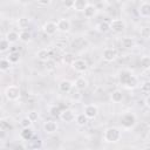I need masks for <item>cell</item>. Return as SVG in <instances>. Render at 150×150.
Wrapping results in <instances>:
<instances>
[{"label": "cell", "instance_id": "cell-27", "mask_svg": "<svg viewBox=\"0 0 150 150\" xmlns=\"http://www.w3.org/2000/svg\"><path fill=\"white\" fill-rule=\"evenodd\" d=\"M62 61H63L64 64L71 66V63L75 61V56H74V54H71V53H64V54L62 55Z\"/></svg>", "mask_w": 150, "mask_h": 150}, {"label": "cell", "instance_id": "cell-30", "mask_svg": "<svg viewBox=\"0 0 150 150\" xmlns=\"http://www.w3.org/2000/svg\"><path fill=\"white\" fill-rule=\"evenodd\" d=\"M11 61L6 57H4V59H1L0 60V70L1 71H7V70H9V67H11Z\"/></svg>", "mask_w": 150, "mask_h": 150}, {"label": "cell", "instance_id": "cell-28", "mask_svg": "<svg viewBox=\"0 0 150 150\" xmlns=\"http://www.w3.org/2000/svg\"><path fill=\"white\" fill-rule=\"evenodd\" d=\"M97 29H98V32H101V33H107V32H109V30H110V22H108V21H102V22H100V23L97 25Z\"/></svg>", "mask_w": 150, "mask_h": 150}, {"label": "cell", "instance_id": "cell-36", "mask_svg": "<svg viewBox=\"0 0 150 150\" xmlns=\"http://www.w3.org/2000/svg\"><path fill=\"white\" fill-rule=\"evenodd\" d=\"M141 91L144 94H150V81H144L141 84Z\"/></svg>", "mask_w": 150, "mask_h": 150}, {"label": "cell", "instance_id": "cell-34", "mask_svg": "<svg viewBox=\"0 0 150 150\" xmlns=\"http://www.w3.org/2000/svg\"><path fill=\"white\" fill-rule=\"evenodd\" d=\"M32 123H33V121L27 116V117H23L21 121H20V125L22 127V128H29V127H32Z\"/></svg>", "mask_w": 150, "mask_h": 150}, {"label": "cell", "instance_id": "cell-5", "mask_svg": "<svg viewBox=\"0 0 150 150\" xmlns=\"http://www.w3.org/2000/svg\"><path fill=\"white\" fill-rule=\"evenodd\" d=\"M125 28V23L123 20L121 19H112L110 21V30L115 32V33H121L122 30H124Z\"/></svg>", "mask_w": 150, "mask_h": 150}, {"label": "cell", "instance_id": "cell-35", "mask_svg": "<svg viewBox=\"0 0 150 150\" xmlns=\"http://www.w3.org/2000/svg\"><path fill=\"white\" fill-rule=\"evenodd\" d=\"M141 38L143 39H149L150 38V27H142L139 30Z\"/></svg>", "mask_w": 150, "mask_h": 150}, {"label": "cell", "instance_id": "cell-31", "mask_svg": "<svg viewBox=\"0 0 150 150\" xmlns=\"http://www.w3.org/2000/svg\"><path fill=\"white\" fill-rule=\"evenodd\" d=\"M32 40V34L28 32V30H21L20 32V41L27 43Z\"/></svg>", "mask_w": 150, "mask_h": 150}, {"label": "cell", "instance_id": "cell-15", "mask_svg": "<svg viewBox=\"0 0 150 150\" xmlns=\"http://www.w3.org/2000/svg\"><path fill=\"white\" fill-rule=\"evenodd\" d=\"M138 14L142 18H150V2H143L138 7Z\"/></svg>", "mask_w": 150, "mask_h": 150}, {"label": "cell", "instance_id": "cell-26", "mask_svg": "<svg viewBox=\"0 0 150 150\" xmlns=\"http://www.w3.org/2000/svg\"><path fill=\"white\" fill-rule=\"evenodd\" d=\"M139 64L143 69L145 70H150V55H144L141 57V61H139Z\"/></svg>", "mask_w": 150, "mask_h": 150}, {"label": "cell", "instance_id": "cell-3", "mask_svg": "<svg viewBox=\"0 0 150 150\" xmlns=\"http://www.w3.org/2000/svg\"><path fill=\"white\" fill-rule=\"evenodd\" d=\"M20 88L15 84H11L5 90V96L8 101H16L20 98Z\"/></svg>", "mask_w": 150, "mask_h": 150}, {"label": "cell", "instance_id": "cell-2", "mask_svg": "<svg viewBox=\"0 0 150 150\" xmlns=\"http://www.w3.org/2000/svg\"><path fill=\"white\" fill-rule=\"evenodd\" d=\"M136 122H137L136 115L134 112H130V111L122 114L121 117H120V123H121L122 128H124V129H131V128H134L136 125Z\"/></svg>", "mask_w": 150, "mask_h": 150}, {"label": "cell", "instance_id": "cell-33", "mask_svg": "<svg viewBox=\"0 0 150 150\" xmlns=\"http://www.w3.org/2000/svg\"><path fill=\"white\" fill-rule=\"evenodd\" d=\"M61 109H60V107H57V105H53L50 109H49V114L53 116V117H60V114H61Z\"/></svg>", "mask_w": 150, "mask_h": 150}, {"label": "cell", "instance_id": "cell-22", "mask_svg": "<svg viewBox=\"0 0 150 150\" xmlns=\"http://www.w3.org/2000/svg\"><path fill=\"white\" fill-rule=\"evenodd\" d=\"M122 100H123V93L120 89H116L111 93V101L114 103H120L122 102Z\"/></svg>", "mask_w": 150, "mask_h": 150}, {"label": "cell", "instance_id": "cell-12", "mask_svg": "<svg viewBox=\"0 0 150 150\" xmlns=\"http://www.w3.org/2000/svg\"><path fill=\"white\" fill-rule=\"evenodd\" d=\"M57 123L54 121H46L43 123V130L46 134H55L57 131Z\"/></svg>", "mask_w": 150, "mask_h": 150}, {"label": "cell", "instance_id": "cell-11", "mask_svg": "<svg viewBox=\"0 0 150 150\" xmlns=\"http://www.w3.org/2000/svg\"><path fill=\"white\" fill-rule=\"evenodd\" d=\"M84 114L87 115V117H88L89 120L95 118V117L97 116V114H98V108H97V105H95V104H87V105L84 107Z\"/></svg>", "mask_w": 150, "mask_h": 150}, {"label": "cell", "instance_id": "cell-40", "mask_svg": "<svg viewBox=\"0 0 150 150\" xmlns=\"http://www.w3.org/2000/svg\"><path fill=\"white\" fill-rule=\"evenodd\" d=\"M36 2L41 6H48V5H50L52 0H36Z\"/></svg>", "mask_w": 150, "mask_h": 150}, {"label": "cell", "instance_id": "cell-13", "mask_svg": "<svg viewBox=\"0 0 150 150\" xmlns=\"http://www.w3.org/2000/svg\"><path fill=\"white\" fill-rule=\"evenodd\" d=\"M74 87V83L69 80H62L60 83H59V90L61 93H69Z\"/></svg>", "mask_w": 150, "mask_h": 150}, {"label": "cell", "instance_id": "cell-23", "mask_svg": "<svg viewBox=\"0 0 150 150\" xmlns=\"http://www.w3.org/2000/svg\"><path fill=\"white\" fill-rule=\"evenodd\" d=\"M12 129H13V125L9 123L8 120H6V118H1L0 120V130L1 131L6 132V131H9Z\"/></svg>", "mask_w": 150, "mask_h": 150}, {"label": "cell", "instance_id": "cell-20", "mask_svg": "<svg viewBox=\"0 0 150 150\" xmlns=\"http://www.w3.org/2000/svg\"><path fill=\"white\" fill-rule=\"evenodd\" d=\"M29 23H30V20H29L27 16H21V18H19L18 21H16V25H18V27H19L21 30H26V28H28Z\"/></svg>", "mask_w": 150, "mask_h": 150}, {"label": "cell", "instance_id": "cell-14", "mask_svg": "<svg viewBox=\"0 0 150 150\" xmlns=\"http://www.w3.org/2000/svg\"><path fill=\"white\" fill-rule=\"evenodd\" d=\"M36 56H38V59H39L40 61L46 62V61H48V60L52 57V52H50L49 49H47V48H42V49H40V50L36 53Z\"/></svg>", "mask_w": 150, "mask_h": 150}, {"label": "cell", "instance_id": "cell-10", "mask_svg": "<svg viewBox=\"0 0 150 150\" xmlns=\"http://www.w3.org/2000/svg\"><path fill=\"white\" fill-rule=\"evenodd\" d=\"M60 118L66 123H70L76 118V116H75V114H74V111L71 109H64V110L61 111Z\"/></svg>", "mask_w": 150, "mask_h": 150}, {"label": "cell", "instance_id": "cell-37", "mask_svg": "<svg viewBox=\"0 0 150 150\" xmlns=\"http://www.w3.org/2000/svg\"><path fill=\"white\" fill-rule=\"evenodd\" d=\"M46 68H47V70H53L55 68V61L52 60V59L46 61Z\"/></svg>", "mask_w": 150, "mask_h": 150}, {"label": "cell", "instance_id": "cell-32", "mask_svg": "<svg viewBox=\"0 0 150 150\" xmlns=\"http://www.w3.org/2000/svg\"><path fill=\"white\" fill-rule=\"evenodd\" d=\"M9 45H11V42L6 38L1 39V41H0V52L1 53H5L6 50H8L9 49Z\"/></svg>", "mask_w": 150, "mask_h": 150}, {"label": "cell", "instance_id": "cell-9", "mask_svg": "<svg viewBox=\"0 0 150 150\" xmlns=\"http://www.w3.org/2000/svg\"><path fill=\"white\" fill-rule=\"evenodd\" d=\"M56 26H57V30L62 33H67L71 28V23L68 19H59L56 22Z\"/></svg>", "mask_w": 150, "mask_h": 150}, {"label": "cell", "instance_id": "cell-29", "mask_svg": "<svg viewBox=\"0 0 150 150\" xmlns=\"http://www.w3.org/2000/svg\"><path fill=\"white\" fill-rule=\"evenodd\" d=\"M88 117H87V115L83 112V114H79V115H76V118H75V121H76V123L79 124V125H86L87 124V122H88Z\"/></svg>", "mask_w": 150, "mask_h": 150}, {"label": "cell", "instance_id": "cell-21", "mask_svg": "<svg viewBox=\"0 0 150 150\" xmlns=\"http://www.w3.org/2000/svg\"><path fill=\"white\" fill-rule=\"evenodd\" d=\"M87 6H88V0H75L73 8L77 12H83Z\"/></svg>", "mask_w": 150, "mask_h": 150}, {"label": "cell", "instance_id": "cell-25", "mask_svg": "<svg viewBox=\"0 0 150 150\" xmlns=\"http://www.w3.org/2000/svg\"><path fill=\"white\" fill-rule=\"evenodd\" d=\"M7 59L11 61L12 64H15V63H18V62L20 61V53L16 52V50H13V52H11V53L8 54Z\"/></svg>", "mask_w": 150, "mask_h": 150}, {"label": "cell", "instance_id": "cell-39", "mask_svg": "<svg viewBox=\"0 0 150 150\" xmlns=\"http://www.w3.org/2000/svg\"><path fill=\"white\" fill-rule=\"evenodd\" d=\"M28 117L34 122V121H36L39 118V114L36 111H30V112H28Z\"/></svg>", "mask_w": 150, "mask_h": 150}, {"label": "cell", "instance_id": "cell-24", "mask_svg": "<svg viewBox=\"0 0 150 150\" xmlns=\"http://www.w3.org/2000/svg\"><path fill=\"white\" fill-rule=\"evenodd\" d=\"M6 39H7L11 43H15L18 40H20V34H18V33L14 32V30H9V32L6 34Z\"/></svg>", "mask_w": 150, "mask_h": 150}, {"label": "cell", "instance_id": "cell-17", "mask_svg": "<svg viewBox=\"0 0 150 150\" xmlns=\"http://www.w3.org/2000/svg\"><path fill=\"white\" fill-rule=\"evenodd\" d=\"M96 13H97V8H96L94 5H91V4H88V6H87V7L84 8V11H83V14H84V16H86L87 19H90V18L95 16Z\"/></svg>", "mask_w": 150, "mask_h": 150}, {"label": "cell", "instance_id": "cell-38", "mask_svg": "<svg viewBox=\"0 0 150 150\" xmlns=\"http://www.w3.org/2000/svg\"><path fill=\"white\" fill-rule=\"evenodd\" d=\"M75 0H63V6L66 8H73Z\"/></svg>", "mask_w": 150, "mask_h": 150}, {"label": "cell", "instance_id": "cell-1", "mask_svg": "<svg viewBox=\"0 0 150 150\" xmlns=\"http://www.w3.org/2000/svg\"><path fill=\"white\" fill-rule=\"evenodd\" d=\"M121 137H122V132L116 127H110L105 129L103 132V139L107 143H116L121 139Z\"/></svg>", "mask_w": 150, "mask_h": 150}, {"label": "cell", "instance_id": "cell-19", "mask_svg": "<svg viewBox=\"0 0 150 150\" xmlns=\"http://www.w3.org/2000/svg\"><path fill=\"white\" fill-rule=\"evenodd\" d=\"M33 136H34V132H33V130L30 129V127H29V128H23V129L21 130V132H20V137H21L23 141H30V139L33 138Z\"/></svg>", "mask_w": 150, "mask_h": 150}, {"label": "cell", "instance_id": "cell-41", "mask_svg": "<svg viewBox=\"0 0 150 150\" xmlns=\"http://www.w3.org/2000/svg\"><path fill=\"white\" fill-rule=\"evenodd\" d=\"M144 103H145V105L148 107V108H150V94L145 97V100H144Z\"/></svg>", "mask_w": 150, "mask_h": 150}, {"label": "cell", "instance_id": "cell-7", "mask_svg": "<svg viewBox=\"0 0 150 150\" xmlns=\"http://www.w3.org/2000/svg\"><path fill=\"white\" fill-rule=\"evenodd\" d=\"M132 73L130 71V70H122V71H120V75H118V80H120V83L122 84V86H124L125 88H127V86L129 84V82H130V80L132 79Z\"/></svg>", "mask_w": 150, "mask_h": 150}, {"label": "cell", "instance_id": "cell-18", "mask_svg": "<svg viewBox=\"0 0 150 150\" xmlns=\"http://www.w3.org/2000/svg\"><path fill=\"white\" fill-rule=\"evenodd\" d=\"M121 45H122L123 48L130 49V48H134V47H135L136 42H135V40H134L132 38H130V36H124V38H122V40H121Z\"/></svg>", "mask_w": 150, "mask_h": 150}, {"label": "cell", "instance_id": "cell-6", "mask_svg": "<svg viewBox=\"0 0 150 150\" xmlns=\"http://www.w3.org/2000/svg\"><path fill=\"white\" fill-rule=\"evenodd\" d=\"M102 57H103L104 61H107V62H111V61H114V60L117 57V50H116L115 48H110V47H108V48H105V49L103 50V53H102Z\"/></svg>", "mask_w": 150, "mask_h": 150}, {"label": "cell", "instance_id": "cell-8", "mask_svg": "<svg viewBox=\"0 0 150 150\" xmlns=\"http://www.w3.org/2000/svg\"><path fill=\"white\" fill-rule=\"evenodd\" d=\"M42 30H43V33H45L46 35L52 36V35H54V34L56 33L57 26H56V23L53 22V21H47V22L42 26Z\"/></svg>", "mask_w": 150, "mask_h": 150}, {"label": "cell", "instance_id": "cell-16", "mask_svg": "<svg viewBox=\"0 0 150 150\" xmlns=\"http://www.w3.org/2000/svg\"><path fill=\"white\" fill-rule=\"evenodd\" d=\"M74 86H75V88H76L77 90H84V89H87V87H88V81H87V79H84L83 76H80V77H77V79L75 80Z\"/></svg>", "mask_w": 150, "mask_h": 150}, {"label": "cell", "instance_id": "cell-4", "mask_svg": "<svg viewBox=\"0 0 150 150\" xmlns=\"http://www.w3.org/2000/svg\"><path fill=\"white\" fill-rule=\"evenodd\" d=\"M71 68L77 73H84L88 69V63L83 59H75V61L71 63Z\"/></svg>", "mask_w": 150, "mask_h": 150}]
</instances>
